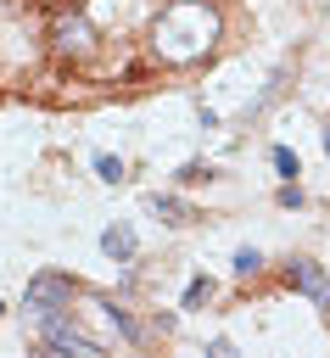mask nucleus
Segmentation results:
<instances>
[{"instance_id": "obj_7", "label": "nucleus", "mask_w": 330, "mask_h": 358, "mask_svg": "<svg viewBox=\"0 0 330 358\" xmlns=\"http://www.w3.org/2000/svg\"><path fill=\"white\" fill-rule=\"evenodd\" d=\"M151 213L168 218V224H190V218H196V213H190L185 201H173V196H151Z\"/></svg>"}, {"instance_id": "obj_3", "label": "nucleus", "mask_w": 330, "mask_h": 358, "mask_svg": "<svg viewBox=\"0 0 330 358\" xmlns=\"http://www.w3.org/2000/svg\"><path fill=\"white\" fill-rule=\"evenodd\" d=\"M73 308V285L62 280V274H34L28 280V313L45 324V319H56V313H67Z\"/></svg>"}, {"instance_id": "obj_4", "label": "nucleus", "mask_w": 330, "mask_h": 358, "mask_svg": "<svg viewBox=\"0 0 330 358\" xmlns=\"http://www.w3.org/2000/svg\"><path fill=\"white\" fill-rule=\"evenodd\" d=\"M39 330H45V341H50L56 352H78V358H101V341H89V336H84V330H78V324H73L67 313H56V319H45Z\"/></svg>"}, {"instance_id": "obj_6", "label": "nucleus", "mask_w": 330, "mask_h": 358, "mask_svg": "<svg viewBox=\"0 0 330 358\" xmlns=\"http://www.w3.org/2000/svg\"><path fill=\"white\" fill-rule=\"evenodd\" d=\"M101 246H106L112 263H129V257H134V229H129V224H112V229L101 235Z\"/></svg>"}, {"instance_id": "obj_11", "label": "nucleus", "mask_w": 330, "mask_h": 358, "mask_svg": "<svg viewBox=\"0 0 330 358\" xmlns=\"http://www.w3.org/2000/svg\"><path fill=\"white\" fill-rule=\"evenodd\" d=\"M207 291H213L207 280H190V285H185V308H201V302H207Z\"/></svg>"}, {"instance_id": "obj_5", "label": "nucleus", "mask_w": 330, "mask_h": 358, "mask_svg": "<svg viewBox=\"0 0 330 358\" xmlns=\"http://www.w3.org/2000/svg\"><path fill=\"white\" fill-rule=\"evenodd\" d=\"M285 285H291V291H302V296H313L319 308H330V280H324V268H319V263H308V257H302V263H291V268H285Z\"/></svg>"}, {"instance_id": "obj_10", "label": "nucleus", "mask_w": 330, "mask_h": 358, "mask_svg": "<svg viewBox=\"0 0 330 358\" xmlns=\"http://www.w3.org/2000/svg\"><path fill=\"white\" fill-rule=\"evenodd\" d=\"M95 173H101L106 185H117V179H123V162H117V157H95Z\"/></svg>"}, {"instance_id": "obj_9", "label": "nucleus", "mask_w": 330, "mask_h": 358, "mask_svg": "<svg viewBox=\"0 0 330 358\" xmlns=\"http://www.w3.org/2000/svg\"><path fill=\"white\" fill-rule=\"evenodd\" d=\"M257 268H263V252H252V246H241V252H235V274L246 280V274H257Z\"/></svg>"}, {"instance_id": "obj_8", "label": "nucleus", "mask_w": 330, "mask_h": 358, "mask_svg": "<svg viewBox=\"0 0 330 358\" xmlns=\"http://www.w3.org/2000/svg\"><path fill=\"white\" fill-rule=\"evenodd\" d=\"M274 168H280L285 179H296V173H302V162H296V151H291V145H274Z\"/></svg>"}, {"instance_id": "obj_2", "label": "nucleus", "mask_w": 330, "mask_h": 358, "mask_svg": "<svg viewBox=\"0 0 330 358\" xmlns=\"http://www.w3.org/2000/svg\"><path fill=\"white\" fill-rule=\"evenodd\" d=\"M50 45H56V56L84 62V56L95 50V22H89V11H62L56 28H50Z\"/></svg>"}, {"instance_id": "obj_1", "label": "nucleus", "mask_w": 330, "mask_h": 358, "mask_svg": "<svg viewBox=\"0 0 330 358\" xmlns=\"http://www.w3.org/2000/svg\"><path fill=\"white\" fill-rule=\"evenodd\" d=\"M218 28L224 22H218V6L213 0H168L151 17V50L168 67H190V62H201L218 45Z\"/></svg>"}, {"instance_id": "obj_12", "label": "nucleus", "mask_w": 330, "mask_h": 358, "mask_svg": "<svg viewBox=\"0 0 330 358\" xmlns=\"http://www.w3.org/2000/svg\"><path fill=\"white\" fill-rule=\"evenodd\" d=\"M324 151H330V129H324Z\"/></svg>"}]
</instances>
